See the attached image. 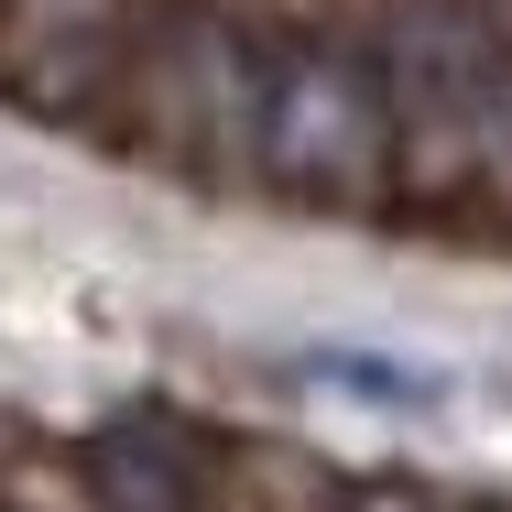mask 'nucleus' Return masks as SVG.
Masks as SVG:
<instances>
[{
	"label": "nucleus",
	"instance_id": "1",
	"mask_svg": "<svg viewBox=\"0 0 512 512\" xmlns=\"http://www.w3.org/2000/svg\"><path fill=\"white\" fill-rule=\"evenodd\" d=\"M382 99H393V197L469 207L512 175V44L469 0H404L382 33Z\"/></svg>",
	"mask_w": 512,
	"mask_h": 512
},
{
	"label": "nucleus",
	"instance_id": "2",
	"mask_svg": "<svg viewBox=\"0 0 512 512\" xmlns=\"http://www.w3.org/2000/svg\"><path fill=\"white\" fill-rule=\"evenodd\" d=\"M251 175L306 207H382L393 197V99L382 66L349 44H284L262 55L251 99Z\"/></svg>",
	"mask_w": 512,
	"mask_h": 512
},
{
	"label": "nucleus",
	"instance_id": "3",
	"mask_svg": "<svg viewBox=\"0 0 512 512\" xmlns=\"http://www.w3.org/2000/svg\"><path fill=\"white\" fill-rule=\"evenodd\" d=\"M251 99H262V55L207 22L142 44V66H131V120L175 164H251Z\"/></svg>",
	"mask_w": 512,
	"mask_h": 512
},
{
	"label": "nucleus",
	"instance_id": "4",
	"mask_svg": "<svg viewBox=\"0 0 512 512\" xmlns=\"http://www.w3.org/2000/svg\"><path fill=\"white\" fill-rule=\"evenodd\" d=\"M88 491H99V512H207L218 469H207V447L175 414L142 404V414H109L88 436Z\"/></svg>",
	"mask_w": 512,
	"mask_h": 512
},
{
	"label": "nucleus",
	"instance_id": "5",
	"mask_svg": "<svg viewBox=\"0 0 512 512\" xmlns=\"http://www.w3.org/2000/svg\"><path fill=\"white\" fill-rule=\"evenodd\" d=\"M349 512H436L425 491H371V502H349Z\"/></svg>",
	"mask_w": 512,
	"mask_h": 512
}]
</instances>
